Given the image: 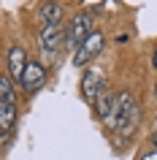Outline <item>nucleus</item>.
Masks as SVG:
<instances>
[{
	"instance_id": "4",
	"label": "nucleus",
	"mask_w": 157,
	"mask_h": 160,
	"mask_svg": "<svg viewBox=\"0 0 157 160\" xmlns=\"http://www.w3.org/2000/svg\"><path fill=\"white\" fill-rule=\"evenodd\" d=\"M43 79H46V71H43L41 62H27L25 73H22V87L27 92H38L43 87Z\"/></svg>"
},
{
	"instance_id": "10",
	"label": "nucleus",
	"mask_w": 157,
	"mask_h": 160,
	"mask_svg": "<svg viewBox=\"0 0 157 160\" xmlns=\"http://www.w3.org/2000/svg\"><path fill=\"white\" fill-rule=\"evenodd\" d=\"M0 106H17V92L8 76H0Z\"/></svg>"
},
{
	"instance_id": "13",
	"label": "nucleus",
	"mask_w": 157,
	"mask_h": 160,
	"mask_svg": "<svg viewBox=\"0 0 157 160\" xmlns=\"http://www.w3.org/2000/svg\"><path fill=\"white\" fill-rule=\"evenodd\" d=\"M152 65L157 68V49H155V57H152Z\"/></svg>"
},
{
	"instance_id": "3",
	"label": "nucleus",
	"mask_w": 157,
	"mask_h": 160,
	"mask_svg": "<svg viewBox=\"0 0 157 160\" xmlns=\"http://www.w3.org/2000/svg\"><path fill=\"white\" fill-rule=\"evenodd\" d=\"M100 49H103V33H100V30H92V33L87 35V41L76 49L73 62H76V65H84L87 60H92L95 54H100Z\"/></svg>"
},
{
	"instance_id": "9",
	"label": "nucleus",
	"mask_w": 157,
	"mask_h": 160,
	"mask_svg": "<svg viewBox=\"0 0 157 160\" xmlns=\"http://www.w3.org/2000/svg\"><path fill=\"white\" fill-rule=\"evenodd\" d=\"M114 98L116 95H111L108 90H103V92L95 98V111H98V117L103 119V122H106V117L111 114V109H114Z\"/></svg>"
},
{
	"instance_id": "1",
	"label": "nucleus",
	"mask_w": 157,
	"mask_h": 160,
	"mask_svg": "<svg viewBox=\"0 0 157 160\" xmlns=\"http://www.w3.org/2000/svg\"><path fill=\"white\" fill-rule=\"evenodd\" d=\"M65 33H68V35H65V43H68V46H76V49H79V46L87 41V35L92 33V14H90V11H79Z\"/></svg>"
},
{
	"instance_id": "5",
	"label": "nucleus",
	"mask_w": 157,
	"mask_h": 160,
	"mask_svg": "<svg viewBox=\"0 0 157 160\" xmlns=\"http://www.w3.org/2000/svg\"><path fill=\"white\" fill-rule=\"evenodd\" d=\"M103 90H106V84H103V73H100V71H87V73L81 76V95L87 101L95 103V98H98Z\"/></svg>"
},
{
	"instance_id": "8",
	"label": "nucleus",
	"mask_w": 157,
	"mask_h": 160,
	"mask_svg": "<svg viewBox=\"0 0 157 160\" xmlns=\"http://www.w3.org/2000/svg\"><path fill=\"white\" fill-rule=\"evenodd\" d=\"M41 52L43 54H54L60 46V41H62V33H60V25L57 27H43L41 30Z\"/></svg>"
},
{
	"instance_id": "2",
	"label": "nucleus",
	"mask_w": 157,
	"mask_h": 160,
	"mask_svg": "<svg viewBox=\"0 0 157 160\" xmlns=\"http://www.w3.org/2000/svg\"><path fill=\"white\" fill-rule=\"evenodd\" d=\"M133 106H135L133 95H130V92H119V95L114 98V109H111V114L106 117V125L111 128V130H119V128L125 125L127 114L133 111Z\"/></svg>"
},
{
	"instance_id": "11",
	"label": "nucleus",
	"mask_w": 157,
	"mask_h": 160,
	"mask_svg": "<svg viewBox=\"0 0 157 160\" xmlns=\"http://www.w3.org/2000/svg\"><path fill=\"white\" fill-rule=\"evenodd\" d=\"M17 122V106H0V130L8 133Z\"/></svg>"
},
{
	"instance_id": "12",
	"label": "nucleus",
	"mask_w": 157,
	"mask_h": 160,
	"mask_svg": "<svg viewBox=\"0 0 157 160\" xmlns=\"http://www.w3.org/2000/svg\"><path fill=\"white\" fill-rule=\"evenodd\" d=\"M152 144H155V149H157V130H155V136H152Z\"/></svg>"
},
{
	"instance_id": "7",
	"label": "nucleus",
	"mask_w": 157,
	"mask_h": 160,
	"mask_svg": "<svg viewBox=\"0 0 157 160\" xmlns=\"http://www.w3.org/2000/svg\"><path fill=\"white\" fill-rule=\"evenodd\" d=\"M38 19H41L43 27H57L60 19H62V6L60 3H43L38 8Z\"/></svg>"
},
{
	"instance_id": "6",
	"label": "nucleus",
	"mask_w": 157,
	"mask_h": 160,
	"mask_svg": "<svg viewBox=\"0 0 157 160\" xmlns=\"http://www.w3.org/2000/svg\"><path fill=\"white\" fill-rule=\"evenodd\" d=\"M27 68V52L22 46H11L8 52V71H11V79L22 84V73H25Z\"/></svg>"
}]
</instances>
